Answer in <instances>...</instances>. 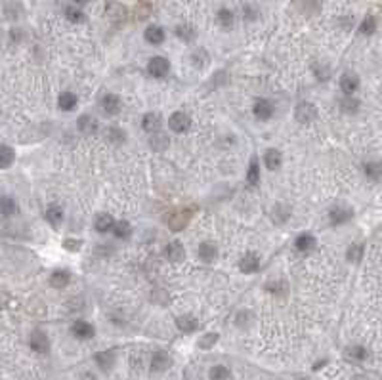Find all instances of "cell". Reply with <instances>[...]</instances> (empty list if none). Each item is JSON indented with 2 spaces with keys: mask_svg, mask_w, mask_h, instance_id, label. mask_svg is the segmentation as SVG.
<instances>
[{
  "mask_svg": "<svg viewBox=\"0 0 382 380\" xmlns=\"http://www.w3.org/2000/svg\"><path fill=\"white\" fill-rule=\"evenodd\" d=\"M168 69H170L168 59H166V57H161V55H155V57H151V61H149V65H147L149 75L155 76V78H163V76L168 73Z\"/></svg>",
  "mask_w": 382,
  "mask_h": 380,
  "instance_id": "obj_1",
  "label": "cell"
},
{
  "mask_svg": "<svg viewBox=\"0 0 382 380\" xmlns=\"http://www.w3.org/2000/svg\"><path fill=\"white\" fill-rule=\"evenodd\" d=\"M316 119H317L316 105H312V103L304 101V103H300V105L296 107V120H298V122L308 124V122H312V120H316Z\"/></svg>",
  "mask_w": 382,
  "mask_h": 380,
  "instance_id": "obj_2",
  "label": "cell"
},
{
  "mask_svg": "<svg viewBox=\"0 0 382 380\" xmlns=\"http://www.w3.org/2000/svg\"><path fill=\"white\" fill-rule=\"evenodd\" d=\"M29 346L36 354H46L50 350V342H48V337L44 335L42 331H34L31 335V340H29Z\"/></svg>",
  "mask_w": 382,
  "mask_h": 380,
  "instance_id": "obj_3",
  "label": "cell"
},
{
  "mask_svg": "<svg viewBox=\"0 0 382 380\" xmlns=\"http://www.w3.org/2000/svg\"><path fill=\"white\" fill-rule=\"evenodd\" d=\"M189 124H191V120L187 117L186 113H174V115H170V119H168V126H170V130L178 132V134H182V132H186L189 128Z\"/></svg>",
  "mask_w": 382,
  "mask_h": 380,
  "instance_id": "obj_4",
  "label": "cell"
},
{
  "mask_svg": "<svg viewBox=\"0 0 382 380\" xmlns=\"http://www.w3.org/2000/svg\"><path fill=\"white\" fill-rule=\"evenodd\" d=\"M360 86V78L358 75H354V73H346V75H342L340 78V90L346 94V96H352L356 90Z\"/></svg>",
  "mask_w": 382,
  "mask_h": 380,
  "instance_id": "obj_5",
  "label": "cell"
},
{
  "mask_svg": "<svg viewBox=\"0 0 382 380\" xmlns=\"http://www.w3.org/2000/svg\"><path fill=\"white\" fill-rule=\"evenodd\" d=\"M172 365V359L168 358V354L164 352H157L151 358V371L153 373H163Z\"/></svg>",
  "mask_w": 382,
  "mask_h": 380,
  "instance_id": "obj_6",
  "label": "cell"
},
{
  "mask_svg": "<svg viewBox=\"0 0 382 380\" xmlns=\"http://www.w3.org/2000/svg\"><path fill=\"white\" fill-rule=\"evenodd\" d=\"M254 115H256V119L268 120L273 115L272 103H270L268 99H264V98L256 99V103H254Z\"/></svg>",
  "mask_w": 382,
  "mask_h": 380,
  "instance_id": "obj_7",
  "label": "cell"
},
{
  "mask_svg": "<svg viewBox=\"0 0 382 380\" xmlns=\"http://www.w3.org/2000/svg\"><path fill=\"white\" fill-rule=\"evenodd\" d=\"M76 126H78V130L82 132V134H94V132L98 130V120L94 119L92 115H82V117H78L76 120Z\"/></svg>",
  "mask_w": 382,
  "mask_h": 380,
  "instance_id": "obj_8",
  "label": "cell"
},
{
  "mask_svg": "<svg viewBox=\"0 0 382 380\" xmlns=\"http://www.w3.org/2000/svg\"><path fill=\"white\" fill-rule=\"evenodd\" d=\"M164 254H166V258L170 262H174V264H178V262H182L184 260V256H186V250H184V247L180 245V243H170V245H166V250H164Z\"/></svg>",
  "mask_w": 382,
  "mask_h": 380,
  "instance_id": "obj_9",
  "label": "cell"
},
{
  "mask_svg": "<svg viewBox=\"0 0 382 380\" xmlns=\"http://www.w3.org/2000/svg\"><path fill=\"white\" fill-rule=\"evenodd\" d=\"M101 107L107 115H117L120 111V99L115 94H105L101 99Z\"/></svg>",
  "mask_w": 382,
  "mask_h": 380,
  "instance_id": "obj_10",
  "label": "cell"
},
{
  "mask_svg": "<svg viewBox=\"0 0 382 380\" xmlns=\"http://www.w3.org/2000/svg\"><path fill=\"white\" fill-rule=\"evenodd\" d=\"M143 130L147 132H157L161 128V124H163V120H161V115L159 113H147V115H143Z\"/></svg>",
  "mask_w": 382,
  "mask_h": 380,
  "instance_id": "obj_11",
  "label": "cell"
},
{
  "mask_svg": "<svg viewBox=\"0 0 382 380\" xmlns=\"http://www.w3.org/2000/svg\"><path fill=\"white\" fill-rule=\"evenodd\" d=\"M46 220H48V224L52 226V228H59V224H61V218H63V210L57 207V205H50V207L46 208Z\"/></svg>",
  "mask_w": 382,
  "mask_h": 380,
  "instance_id": "obj_12",
  "label": "cell"
},
{
  "mask_svg": "<svg viewBox=\"0 0 382 380\" xmlns=\"http://www.w3.org/2000/svg\"><path fill=\"white\" fill-rule=\"evenodd\" d=\"M145 40L149 44H163L164 40V31L163 27H159V25H151V27H147L145 29Z\"/></svg>",
  "mask_w": 382,
  "mask_h": 380,
  "instance_id": "obj_13",
  "label": "cell"
},
{
  "mask_svg": "<svg viewBox=\"0 0 382 380\" xmlns=\"http://www.w3.org/2000/svg\"><path fill=\"white\" fill-rule=\"evenodd\" d=\"M73 335L76 338H82V340L92 338L94 337V327L86 323V321H76L75 325H73Z\"/></svg>",
  "mask_w": 382,
  "mask_h": 380,
  "instance_id": "obj_14",
  "label": "cell"
},
{
  "mask_svg": "<svg viewBox=\"0 0 382 380\" xmlns=\"http://www.w3.org/2000/svg\"><path fill=\"white\" fill-rule=\"evenodd\" d=\"M295 247L298 252H310V250L316 247V239H314L310 233H302V235L296 237Z\"/></svg>",
  "mask_w": 382,
  "mask_h": 380,
  "instance_id": "obj_15",
  "label": "cell"
},
{
  "mask_svg": "<svg viewBox=\"0 0 382 380\" xmlns=\"http://www.w3.org/2000/svg\"><path fill=\"white\" fill-rule=\"evenodd\" d=\"M258 268H260V260H258V256H254V254H247L239 264V270L243 273H254Z\"/></svg>",
  "mask_w": 382,
  "mask_h": 380,
  "instance_id": "obj_16",
  "label": "cell"
},
{
  "mask_svg": "<svg viewBox=\"0 0 382 380\" xmlns=\"http://www.w3.org/2000/svg\"><path fill=\"white\" fill-rule=\"evenodd\" d=\"M69 281H71V275H69V272H65V270H57V272H54L52 277H50V285H52L54 289H63V287L69 285Z\"/></svg>",
  "mask_w": 382,
  "mask_h": 380,
  "instance_id": "obj_17",
  "label": "cell"
},
{
  "mask_svg": "<svg viewBox=\"0 0 382 380\" xmlns=\"http://www.w3.org/2000/svg\"><path fill=\"white\" fill-rule=\"evenodd\" d=\"M352 218V208H344V207H335L331 210V222L337 226V224H344Z\"/></svg>",
  "mask_w": 382,
  "mask_h": 380,
  "instance_id": "obj_18",
  "label": "cell"
},
{
  "mask_svg": "<svg viewBox=\"0 0 382 380\" xmlns=\"http://www.w3.org/2000/svg\"><path fill=\"white\" fill-rule=\"evenodd\" d=\"M187 222H189V212H178V214H174V216L170 218L168 226H170L172 231H180V229L186 228Z\"/></svg>",
  "mask_w": 382,
  "mask_h": 380,
  "instance_id": "obj_19",
  "label": "cell"
},
{
  "mask_svg": "<svg viewBox=\"0 0 382 380\" xmlns=\"http://www.w3.org/2000/svg\"><path fill=\"white\" fill-rule=\"evenodd\" d=\"M176 325H178L180 331H184V333H193L197 329V319L191 317V315H182V317L176 319Z\"/></svg>",
  "mask_w": 382,
  "mask_h": 380,
  "instance_id": "obj_20",
  "label": "cell"
},
{
  "mask_svg": "<svg viewBox=\"0 0 382 380\" xmlns=\"http://www.w3.org/2000/svg\"><path fill=\"white\" fill-rule=\"evenodd\" d=\"M96 229H98L99 233H105V231H111V229L115 228V220H113V216H109V214H99L98 218H96Z\"/></svg>",
  "mask_w": 382,
  "mask_h": 380,
  "instance_id": "obj_21",
  "label": "cell"
},
{
  "mask_svg": "<svg viewBox=\"0 0 382 380\" xmlns=\"http://www.w3.org/2000/svg\"><path fill=\"white\" fill-rule=\"evenodd\" d=\"M216 247L214 245H210V243H203L201 247H199V258L203 262H212L216 258Z\"/></svg>",
  "mask_w": 382,
  "mask_h": 380,
  "instance_id": "obj_22",
  "label": "cell"
},
{
  "mask_svg": "<svg viewBox=\"0 0 382 380\" xmlns=\"http://www.w3.org/2000/svg\"><path fill=\"white\" fill-rule=\"evenodd\" d=\"M266 166L270 170H277L281 166V153L277 149H268L266 151Z\"/></svg>",
  "mask_w": 382,
  "mask_h": 380,
  "instance_id": "obj_23",
  "label": "cell"
},
{
  "mask_svg": "<svg viewBox=\"0 0 382 380\" xmlns=\"http://www.w3.org/2000/svg\"><path fill=\"white\" fill-rule=\"evenodd\" d=\"M57 103H59V109L71 111V109H75V105H76V96L75 94H71V92H63V94H59Z\"/></svg>",
  "mask_w": 382,
  "mask_h": 380,
  "instance_id": "obj_24",
  "label": "cell"
},
{
  "mask_svg": "<svg viewBox=\"0 0 382 380\" xmlns=\"http://www.w3.org/2000/svg\"><path fill=\"white\" fill-rule=\"evenodd\" d=\"M365 176L373 180V182H379L382 180V164L381 163H367L365 164Z\"/></svg>",
  "mask_w": 382,
  "mask_h": 380,
  "instance_id": "obj_25",
  "label": "cell"
},
{
  "mask_svg": "<svg viewBox=\"0 0 382 380\" xmlns=\"http://www.w3.org/2000/svg\"><path fill=\"white\" fill-rule=\"evenodd\" d=\"M233 21H235V15H233V11L228 10V8H222L218 11V23L224 27V29H229V27H233Z\"/></svg>",
  "mask_w": 382,
  "mask_h": 380,
  "instance_id": "obj_26",
  "label": "cell"
},
{
  "mask_svg": "<svg viewBox=\"0 0 382 380\" xmlns=\"http://www.w3.org/2000/svg\"><path fill=\"white\" fill-rule=\"evenodd\" d=\"M176 34H178V38H182L186 42H191L195 38V29L191 25H178L176 27Z\"/></svg>",
  "mask_w": 382,
  "mask_h": 380,
  "instance_id": "obj_27",
  "label": "cell"
},
{
  "mask_svg": "<svg viewBox=\"0 0 382 380\" xmlns=\"http://www.w3.org/2000/svg\"><path fill=\"white\" fill-rule=\"evenodd\" d=\"M260 180V166H258V159H252L251 166H249V174H247V182L251 185H256Z\"/></svg>",
  "mask_w": 382,
  "mask_h": 380,
  "instance_id": "obj_28",
  "label": "cell"
},
{
  "mask_svg": "<svg viewBox=\"0 0 382 380\" xmlns=\"http://www.w3.org/2000/svg\"><path fill=\"white\" fill-rule=\"evenodd\" d=\"M113 229H115V237H119V239H128V237H130V233H132L130 224H128V222H124V220L117 222Z\"/></svg>",
  "mask_w": 382,
  "mask_h": 380,
  "instance_id": "obj_29",
  "label": "cell"
},
{
  "mask_svg": "<svg viewBox=\"0 0 382 380\" xmlns=\"http://www.w3.org/2000/svg\"><path fill=\"white\" fill-rule=\"evenodd\" d=\"M13 163V149L8 145H2L0 149V168H8Z\"/></svg>",
  "mask_w": 382,
  "mask_h": 380,
  "instance_id": "obj_30",
  "label": "cell"
},
{
  "mask_svg": "<svg viewBox=\"0 0 382 380\" xmlns=\"http://www.w3.org/2000/svg\"><path fill=\"white\" fill-rule=\"evenodd\" d=\"M15 212H17V205H15V201L10 199V197H4V199H2V216L10 218V216H13Z\"/></svg>",
  "mask_w": 382,
  "mask_h": 380,
  "instance_id": "obj_31",
  "label": "cell"
},
{
  "mask_svg": "<svg viewBox=\"0 0 382 380\" xmlns=\"http://www.w3.org/2000/svg\"><path fill=\"white\" fill-rule=\"evenodd\" d=\"M375 29H377V21H375V17L373 15H367L360 25V33L361 34H373L375 33Z\"/></svg>",
  "mask_w": 382,
  "mask_h": 380,
  "instance_id": "obj_32",
  "label": "cell"
},
{
  "mask_svg": "<svg viewBox=\"0 0 382 380\" xmlns=\"http://www.w3.org/2000/svg\"><path fill=\"white\" fill-rule=\"evenodd\" d=\"M346 256H348V260L350 262H354V264H358V262H361V256H363V245H352L348 249V252H346Z\"/></svg>",
  "mask_w": 382,
  "mask_h": 380,
  "instance_id": "obj_33",
  "label": "cell"
},
{
  "mask_svg": "<svg viewBox=\"0 0 382 380\" xmlns=\"http://www.w3.org/2000/svg\"><path fill=\"white\" fill-rule=\"evenodd\" d=\"M96 361L101 369H109L113 365V352H101V354H96Z\"/></svg>",
  "mask_w": 382,
  "mask_h": 380,
  "instance_id": "obj_34",
  "label": "cell"
},
{
  "mask_svg": "<svg viewBox=\"0 0 382 380\" xmlns=\"http://www.w3.org/2000/svg\"><path fill=\"white\" fill-rule=\"evenodd\" d=\"M346 356L352 359H356V361H363V359H367V350H365L363 346H352V348H348Z\"/></svg>",
  "mask_w": 382,
  "mask_h": 380,
  "instance_id": "obj_35",
  "label": "cell"
},
{
  "mask_svg": "<svg viewBox=\"0 0 382 380\" xmlns=\"http://www.w3.org/2000/svg\"><path fill=\"white\" fill-rule=\"evenodd\" d=\"M65 17L69 19V21H73V23L84 21V13H82L80 10H76L75 6H67V8H65Z\"/></svg>",
  "mask_w": 382,
  "mask_h": 380,
  "instance_id": "obj_36",
  "label": "cell"
},
{
  "mask_svg": "<svg viewBox=\"0 0 382 380\" xmlns=\"http://www.w3.org/2000/svg\"><path fill=\"white\" fill-rule=\"evenodd\" d=\"M229 379V371L224 365H216L210 371V380H228Z\"/></svg>",
  "mask_w": 382,
  "mask_h": 380,
  "instance_id": "obj_37",
  "label": "cell"
},
{
  "mask_svg": "<svg viewBox=\"0 0 382 380\" xmlns=\"http://www.w3.org/2000/svg\"><path fill=\"white\" fill-rule=\"evenodd\" d=\"M166 145H168V138H166L164 134H155V136L151 138V147L153 149L163 151V149H166Z\"/></svg>",
  "mask_w": 382,
  "mask_h": 380,
  "instance_id": "obj_38",
  "label": "cell"
},
{
  "mask_svg": "<svg viewBox=\"0 0 382 380\" xmlns=\"http://www.w3.org/2000/svg\"><path fill=\"white\" fill-rule=\"evenodd\" d=\"M216 340H218V333H210V335H205L199 340V346L203 348V350H208V348H212L216 344Z\"/></svg>",
  "mask_w": 382,
  "mask_h": 380,
  "instance_id": "obj_39",
  "label": "cell"
},
{
  "mask_svg": "<svg viewBox=\"0 0 382 380\" xmlns=\"http://www.w3.org/2000/svg\"><path fill=\"white\" fill-rule=\"evenodd\" d=\"M107 138H109L113 143H122L124 138H126V134L120 130V128H109V130H107Z\"/></svg>",
  "mask_w": 382,
  "mask_h": 380,
  "instance_id": "obj_40",
  "label": "cell"
},
{
  "mask_svg": "<svg viewBox=\"0 0 382 380\" xmlns=\"http://www.w3.org/2000/svg\"><path fill=\"white\" fill-rule=\"evenodd\" d=\"M107 13H109L111 17H115V19H122L126 10H124L122 6H119V4H109V6H107Z\"/></svg>",
  "mask_w": 382,
  "mask_h": 380,
  "instance_id": "obj_41",
  "label": "cell"
},
{
  "mask_svg": "<svg viewBox=\"0 0 382 380\" xmlns=\"http://www.w3.org/2000/svg\"><path fill=\"white\" fill-rule=\"evenodd\" d=\"M340 107L344 109V111H352V113H354L356 109L360 107V101H358V99H354V98H352V96H346V98L342 99V103H340Z\"/></svg>",
  "mask_w": 382,
  "mask_h": 380,
  "instance_id": "obj_42",
  "label": "cell"
},
{
  "mask_svg": "<svg viewBox=\"0 0 382 380\" xmlns=\"http://www.w3.org/2000/svg\"><path fill=\"white\" fill-rule=\"evenodd\" d=\"M80 245H82V243H80V241H78V239H76V241H73V239H67L65 243H63V247H65L67 250H71V252H75V250L80 249Z\"/></svg>",
  "mask_w": 382,
  "mask_h": 380,
  "instance_id": "obj_43",
  "label": "cell"
},
{
  "mask_svg": "<svg viewBox=\"0 0 382 380\" xmlns=\"http://www.w3.org/2000/svg\"><path fill=\"white\" fill-rule=\"evenodd\" d=\"M86 2H90V0H75V4H78V6H84Z\"/></svg>",
  "mask_w": 382,
  "mask_h": 380,
  "instance_id": "obj_44",
  "label": "cell"
}]
</instances>
